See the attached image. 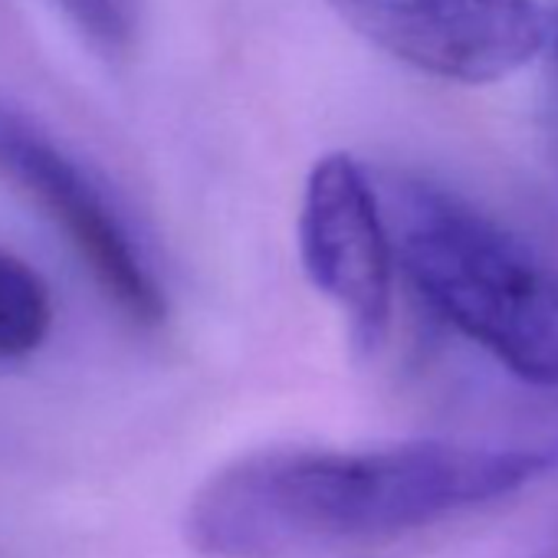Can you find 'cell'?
I'll use <instances>...</instances> for the list:
<instances>
[{
    "label": "cell",
    "mask_w": 558,
    "mask_h": 558,
    "mask_svg": "<svg viewBox=\"0 0 558 558\" xmlns=\"http://www.w3.org/2000/svg\"><path fill=\"white\" fill-rule=\"evenodd\" d=\"M551 466L558 447H269L230 460L197 486L184 535L204 558H287L378 542L512 496Z\"/></svg>",
    "instance_id": "6da1fadb"
},
{
    "label": "cell",
    "mask_w": 558,
    "mask_h": 558,
    "mask_svg": "<svg viewBox=\"0 0 558 558\" xmlns=\"http://www.w3.org/2000/svg\"><path fill=\"white\" fill-rule=\"evenodd\" d=\"M395 256L427 306L529 385H558V266L463 197L395 178Z\"/></svg>",
    "instance_id": "7a4b0ae2"
},
{
    "label": "cell",
    "mask_w": 558,
    "mask_h": 558,
    "mask_svg": "<svg viewBox=\"0 0 558 558\" xmlns=\"http://www.w3.org/2000/svg\"><path fill=\"white\" fill-rule=\"evenodd\" d=\"M0 181L40 210L106 303L135 329L168 319L165 287L99 181L17 102L0 96Z\"/></svg>",
    "instance_id": "3957f363"
},
{
    "label": "cell",
    "mask_w": 558,
    "mask_h": 558,
    "mask_svg": "<svg viewBox=\"0 0 558 558\" xmlns=\"http://www.w3.org/2000/svg\"><path fill=\"white\" fill-rule=\"evenodd\" d=\"M388 57L453 83H496L548 44L538 0H329Z\"/></svg>",
    "instance_id": "277c9868"
},
{
    "label": "cell",
    "mask_w": 558,
    "mask_h": 558,
    "mask_svg": "<svg viewBox=\"0 0 558 558\" xmlns=\"http://www.w3.org/2000/svg\"><path fill=\"white\" fill-rule=\"evenodd\" d=\"M300 253L310 283L342 313L359 352L388 332L395 243L381 191L352 155H326L310 171L300 207Z\"/></svg>",
    "instance_id": "5b68a950"
},
{
    "label": "cell",
    "mask_w": 558,
    "mask_h": 558,
    "mask_svg": "<svg viewBox=\"0 0 558 558\" xmlns=\"http://www.w3.org/2000/svg\"><path fill=\"white\" fill-rule=\"evenodd\" d=\"M53 293L17 253L0 246V365L34 359L53 332Z\"/></svg>",
    "instance_id": "8992f818"
},
{
    "label": "cell",
    "mask_w": 558,
    "mask_h": 558,
    "mask_svg": "<svg viewBox=\"0 0 558 558\" xmlns=\"http://www.w3.org/2000/svg\"><path fill=\"white\" fill-rule=\"evenodd\" d=\"M80 37L109 60L135 50L145 24V0H60Z\"/></svg>",
    "instance_id": "52a82bcc"
},
{
    "label": "cell",
    "mask_w": 558,
    "mask_h": 558,
    "mask_svg": "<svg viewBox=\"0 0 558 558\" xmlns=\"http://www.w3.org/2000/svg\"><path fill=\"white\" fill-rule=\"evenodd\" d=\"M545 47H551V53L558 60V8L548 11V44Z\"/></svg>",
    "instance_id": "ba28073f"
},
{
    "label": "cell",
    "mask_w": 558,
    "mask_h": 558,
    "mask_svg": "<svg viewBox=\"0 0 558 558\" xmlns=\"http://www.w3.org/2000/svg\"><path fill=\"white\" fill-rule=\"evenodd\" d=\"M548 558H558V551H555V555H548Z\"/></svg>",
    "instance_id": "9c48e42d"
}]
</instances>
